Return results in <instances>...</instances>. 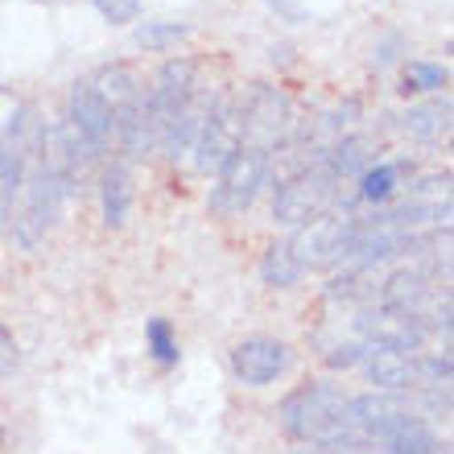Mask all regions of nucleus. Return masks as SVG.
<instances>
[{"mask_svg":"<svg viewBox=\"0 0 454 454\" xmlns=\"http://www.w3.org/2000/svg\"><path fill=\"white\" fill-rule=\"evenodd\" d=\"M401 83H405L401 87L405 96H434V91H442V87L450 83V71L438 67V62H409Z\"/></svg>","mask_w":454,"mask_h":454,"instance_id":"nucleus-19","label":"nucleus"},{"mask_svg":"<svg viewBox=\"0 0 454 454\" xmlns=\"http://www.w3.org/2000/svg\"><path fill=\"white\" fill-rule=\"evenodd\" d=\"M359 331L368 339L372 347H393V351H421L430 326L421 318H409V314H396V310H372L359 318Z\"/></svg>","mask_w":454,"mask_h":454,"instance_id":"nucleus-10","label":"nucleus"},{"mask_svg":"<svg viewBox=\"0 0 454 454\" xmlns=\"http://www.w3.org/2000/svg\"><path fill=\"white\" fill-rule=\"evenodd\" d=\"M401 124L396 129L413 137V141H438L446 129H450V99H430V104H418V108H409L405 116H396Z\"/></svg>","mask_w":454,"mask_h":454,"instance_id":"nucleus-16","label":"nucleus"},{"mask_svg":"<svg viewBox=\"0 0 454 454\" xmlns=\"http://www.w3.org/2000/svg\"><path fill=\"white\" fill-rule=\"evenodd\" d=\"M99 207H104V223L124 227L132 215V178L124 166L104 169V186H99Z\"/></svg>","mask_w":454,"mask_h":454,"instance_id":"nucleus-14","label":"nucleus"},{"mask_svg":"<svg viewBox=\"0 0 454 454\" xmlns=\"http://www.w3.org/2000/svg\"><path fill=\"white\" fill-rule=\"evenodd\" d=\"M326 169L335 174V178H351V174H364L368 166H376L372 161V141L364 137V132H351V137H339L331 149H326Z\"/></svg>","mask_w":454,"mask_h":454,"instance_id":"nucleus-15","label":"nucleus"},{"mask_svg":"<svg viewBox=\"0 0 454 454\" xmlns=\"http://www.w3.org/2000/svg\"><path fill=\"white\" fill-rule=\"evenodd\" d=\"M62 124H67L83 145H91L96 157L108 153V145L116 141V124H112L108 108L96 99V91H91L87 79H79V83L71 87V104H67V120H62Z\"/></svg>","mask_w":454,"mask_h":454,"instance_id":"nucleus-8","label":"nucleus"},{"mask_svg":"<svg viewBox=\"0 0 454 454\" xmlns=\"http://www.w3.org/2000/svg\"><path fill=\"white\" fill-rule=\"evenodd\" d=\"M46 4H54V0H46Z\"/></svg>","mask_w":454,"mask_h":454,"instance_id":"nucleus-25","label":"nucleus"},{"mask_svg":"<svg viewBox=\"0 0 454 454\" xmlns=\"http://www.w3.org/2000/svg\"><path fill=\"white\" fill-rule=\"evenodd\" d=\"M351 231H356V215H318L306 227H298L294 236L286 239L294 261L301 264V273L310 269H331V264H343L347 244H351Z\"/></svg>","mask_w":454,"mask_h":454,"instance_id":"nucleus-4","label":"nucleus"},{"mask_svg":"<svg viewBox=\"0 0 454 454\" xmlns=\"http://www.w3.org/2000/svg\"><path fill=\"white\" fill-rule=\"evenodd\" d=\"M434 301V286L421 269H396L388 281H384V310L409 314V318H426Z\"/></svg>","mask_w":454,"mask_h":454,"instance_id":"nucleus-13","label":"nucleus"},{"mask_svg":"<svg viewBox=\"0 0 454 454\" xmlns=\"http://www.w3.org/2000/svg\"><path fill=\"white\" fill-rule=\"evenodd\" d=\"M396 186H401V169L388 166V161L368 166L359 174V199H364V203H388L396 194Z\"/></svg>","mask_w":454,"mask_h":454,"instance_id":"nucleus-18","label":"nucleus"},{"mask_svg":"<svg viewBox=\"0 0 454 454\" xmlns=\"http://www.w3.org/2000/svg\"><path fill=\"white\" fill-rule=\"evenodd\" d=\"M372 438L388 454H434L438 450L434 426L426 418H418V413H409V409H401V413H393L388 421H380V426L372 430Z\"/></svg>","mask_w":454,"mask_h":454,"instance_id":"nucleus-12","label":"nucleus"},{"mask_svg":"<svg viewBox=\"0 0 454 454\" xmlns=\"http://www.w3.org/2000/svg\"><path fill=\"white\" fill-rule=\"evenodd\" d=\"M12 368H17V339L0 326V380H4Z\"/></svg>","mask_w":454,"mask_h":454,"instance_id":"nucleus-24","label":"nucleus"},{"mask_svg":"<svg viewBox=\"0 0 454 454\" xmlns=\"http://www.w3.org/2000/svg\"><path fill=\"white\" fill-rule=\"evenodd\" d=\"M277 418H281V430L294 442H310V446L339 442V438H347V396L343 388L326 380L301 384L281 401Z\"/></svg>","mask_w":454,"mask_h":454,"instance_id":"nucleus-1","label":"nucleus"},{"mask_svg":"<svg viewBox=\"0 0 454 454\" xmlns=\"http://www.w3.org/2000/svg\"><path fill=\"white\" fill-rule=\"evenodd\" d=\"M261 281L273 289H289L301 281V264L294 261V252H289V244L281 239V244H273V248L261 256Z\"/></svg>","mask_w":454,"mask_h":454,"instance_id":"nucleus-17","label":"nucleus"},{"mask_svg":"<svg viewBox=\"0 0 454 454\" xmlns=\"http://www.w3.org/2000/svg\"><path fill=\"white\" fill-rule=\"evenodd\" d=\"M145 343H149V351H153V359L161 364V368H174L178 364V339H174V326L166 323V318H149V326H145Z\"/></svg>","mask_w":454,"mask_h":454,"instance_id":"nucleus-21","label":"nucleus"},{"mask_svg":"<svg viewBox=\"0 0 454 454\" xmlns=\"http://www.w3.org/2000/svg\"><path fill=\"white\" fill-rule=\"evenodd\" d=\"M294 364V351H289L281 339H244V343L231 347V372H236L239 384H248V388H264V384L281 380Z\"/></svg>","mask_w":454,"mask_h":454,"instance_id":"nucleus-7","label":"nucleus"},{"mask_svg":"<svg viewBox=\"0 0 454 454\" xmlns=\"http://www.w3.org/2000/svg\"><path fill=\"white\" fill-rule=\"evenodd\" d=\"M269 169H273L269 149L239 145L236 153L215 169L219 178H215V191H211V211L219 219H239L244 211H252V203L261 199L264 182H269Z\"/></svg>","mask_w":454,"mask_h":454,"instance_id":"nucleus-2","label":"nucleus"},{"mask_svg":"<svg viewBox=\"0 0 454 454\" xmlns=\"http://www.w3.org/2000/svg\"><path fill=\"white\" fill-rule=\"evenodd\" d=\"M335 186L339 178L326 169V161H314V166H298L273 194V219L281 227H306L310 219L326 215L331 203H335Z\"/></svg>","mask_w":454,"mask_h":454,"instance_id":"nucleus-3","label":"nucleus"},{"mask_svg":"<svg viewBox=\"0 0 454 454\" xmlns=\"http://www.w3.org/2000/svg\"><path fill=\"white\" fill-rule=\"evenodd\" d=\"M364 372L380 393H409L421 388V372H418V351H393V347H372L364 356Z\"/></svg>","mask_w":454,"mask_h":454,"instance_id":"nucleus-11","label":"nucleus"},{"mask_svg":"<svg viewBox=\"0 0 454 454\" xmlns=\"http://www.w3.org/2000/svg\"><path fill=\"white\" fill-rule=\"evenodd\" d=\"M236 149H239V99L219 91V96H211L203 129L194 137V149H191L194 166L203 169V174L207 169H219Z\"/></svg>","mask_w":454,"mask_h":454,"instance_id":"nucleus-6","label":"nucleus"},{"mask_svg":"<svg viewBox=\"0 0 454 454\" xmlns=\"http://www.w3.org/2000/svg\"><path fill=\"white\" fill-rule=\"evenodd\" d=\"M191 37V25H178V21H149V25H141L137 29V46L141 50H169V46H178V42H186Z\"/></svg>","mask_w":454,"mask_h":454,"instance_id":"nucleus-20","label":"nucleus"},{"mask_svg":"<svg viewBox=\"0 0 454 454\" xmlns=\"http://www.w3.org/2000/svg\"><path fill=\"white\" fill-rule=\"evenodd\" d=\"M364 356H368V343H343L326 356V364L331 368H356V364H364Z\"/></svg>","mask_w":454,"mask_h":454,"instance_id":"nucleus-23","label":"nucleus"},{"mask_svg":"<svg viewBox=\"0 0 454 454\" xmlns=\"http://www.w3.org/2000/svg\"><path fill=\"white\" fill-rule=\"evenodd\" d=\"M91 4H96L99 17L112 25H129L141 17V0H91Z\"/></svg>","mask_w":454,"mask_h":454,"instance_id":"nucleus-22","label":"nucleus"},{"mask_svg":"<svg viewBox=\"0 0 454 454\" xmlns=\"http://www.w3.org/2000/svg\"><path fill=\"white\" fill-rule=\"evenodd\" d=\"M289 99L269 83H256L248 99H239V145H256V149H273L277 141L289 137Z\"/></svg>","mask_w":454,"mask_h":454,"instance_id":"nucleus-5","label":"nucleus"},{"mask_svg":"<svg viewBox=\"0 0 454 454\" xmlns=\"http://www.w3.org/2000/svg\"><path fill=\"white\" fill-rule=\"evenodd\" d=\"M87 83H91V91H96L99 104L108 108L116 132H120V124L132 116V108L141 104V96H145L137 71H132V67H120V62L116 67H99L96 74H87Z\"/></svg>","mask_w":454,"mask_h":454,"instance_id":"nucleus-9","label":"nucleus"}]
</instances>
